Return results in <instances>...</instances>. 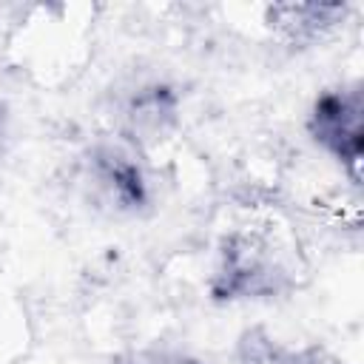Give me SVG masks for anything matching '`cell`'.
Returning <instances> with one entry per match:
<instances>
[{
    "label": "cell",
    "mask_w": 364,
    "mask_h": 364,
    "mask_svg": "<svg viewBox=\"0 0 364 364\" xmlns=\"http://www.w3.org/2000/svg\"><path fill=\"white\" fill-rule=\"evenodd\" d=\"M313 136L333 151L358 176L361 162V97L353 94H324L318 97L310 117Z\"/></svg>",
    "instance_id": "1"
},
{
    "label": "cell",
    "mask_w": 364,
    "mask_h": 364,
    "mask_svg": "<svg viewBox=\"0 0 364 364\" xmlns=\"http://www.w3.org/2000/svg\"><path fill=\"white\" fill-rule=\"evenodd\" d=\"M105 179H108V185H111L114 196H117L122 205H131V208H134V205H139V202L145 199V182H142L136 165H131V162L114 156V162H108V168H105Z\"/></svg>",
    "instance_id": "2"
},
{
    "label": "cell",
    "mask_w": 364,
    "mask_h": 364,
    "mask_svg": "<svg viewBox=\"0 0 364 364\" xmlns=\"http://www.w3.org/2000/svg\"><path fill=\"white\" fill-rule=\"evenodd\" d=\"M182 364H193V361H182Z\"/></svg>",
    "instance_id": "3"
}]
</instances>
